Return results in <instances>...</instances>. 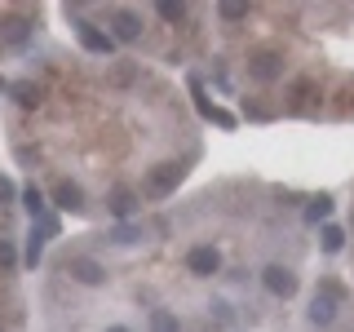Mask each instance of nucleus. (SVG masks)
<instances>
[{
  "label": "nucleus",
  "mask_w": 354,
  "mask_h": 332,
  "mask_svg": "<svg viewBox=\"0 0 354 332\" xmlns=\"http://www.w3.org/2000/svg\"><path fill=\"white\" fill-rule=\"evenodd\" d=\"M337 288H324V293H315V302H310V324H319V328H328L332 319H337Z\"/></svg>",
  "instance_id": "423d86ee"
},
{
  "label": "nucleus",
  "mask_w": 354,
  "mask_h": 332,
  "mask_svg": "<svg viewBox=\"0 0 354 332\" xmlns=\"http://www.w3.org/2000/svg\"><path fill=\"white\" fill-rule=\"evenodd\" d=\"M14 98H18L22 107H40V89H36V84H27V80L14 84Z\"/></svg>",
  "instance_id": "2eb2a0df"
},
{
  "label": "nucleus",
  "mask_w": 354,
  "mask_h": 332,
  "mask_svg": "<svg viewBox=\"0 0 354 332\" xmlns=\"http://www.w3.org/2000/svg\"><path fill=\"white\" fill-rule=\"evenodd\" d=\"M306 217H310V221H324V217H332V199H328V195H319V199H310V208H306Z\"/></svg>",
  "instance_id": "dca6fc26"
},
{
  "label": "nucleus",
  "mask_w": 354,
  "mask_h": 332,
  "mask_svg": "<svg viewBox=\"0 0 354 332\" xmlns=\"http://www.w3.org/2000/svg\"><path fill=\"white\" fill-rule=\"evenodd\" d=\"M22 204H27L31 217H40L44 213V191H40V186H27V191H22Z\"/></svg>",
  "instance_id": "f8f14e48"
},
{
  "label": "nucleus",
  "mask_w": 354,
  "mask_h": 332,
  "mask_svg": "<svg viewBox=\"0 0 354 332\" xmlns=\"http://www.w3.org/2000/svg\"><path fill=\"white\" fill-rule=\"evenodd\" d=\"M177 182H182V164H155L151 177H147V191L164 199V195L177 191Z\"/></svg>",
  "instance_id": "7ed1b4c3"
},
{
  "label": "nucleus",
  "mask_w": 354,
  "mask_h": 332,
  "mask_svg": "<svg viewBox=\"0 0 354 332\" xmlns=\"http://www.w3.org/2000/svg\"><path fill=\"white\" fill-rule=\"evenodd\" d=\"M261 284H266V293H274V297H292L297 293V275L288 270V266H266L261 270Z\"/></svg>",
  "instance_id": "20e7f679"
},
{
  "label": "nucleus",
  "mask_w": 354,
  "mask_h": 332,
  "mask_svg": "<svg viewBox=\"0 0 354 332\" xmlns=\"http://www.w3.org/2000/svg\"><path fill=\"white\" fill-rule=\"evenodd\" d=\"M5 89H9V80H5V75H0V93H5Z\"/></svg>",
  "instance_id": "5701e85b"
},
{
  "label": "nucleus",
  "mask_w": 354,
  "mask_h": 332,
  "mask_svg": "<svg viewBox=\"0 0 354 332\" xmlns=\"http://www.w3.org/2000/svg\"><path fill=\"white\" fill-rule=\"evenodd\" d=\"M53 204H58V208H71V213H75V208H84V191H80L75 182H58V186H53Z\"/></svg>",
  "instance_id": "1a4fd4ad"
},
{
  "label": "nucleus",
  "mask_w": 354,
  "mask_h": 332,
  "mask_svg": "<svg viewBox=\"0 0 354 332\" xmlns=\"http://www.w3.org/2000/svg\"><path fill=\"white\" fill-rule=\"evenodd\" d=\"M18 261V252H14V243L9 239H0V270H9V266Z\"/></svg>",
  "instance_id": "412c9836"
},
{
  "label": "nucleus",
  "mask_w": 354,
  "mask_h": 332,
  "mask_svg": "<svg viewBox=\"0 0 354 332\" xmlns=\"http://www.w3.org/2000/svg\"><path fill=\"white\" fill-rule=\"evenodd\" d=\"M221 18H226V22H243V18H248V5H221Z\"/></svg>",
  "instance_id": "aec40b11"
},
{
  "label": "nucleus",
  "mask_w": 354,
  "mask_h": 332,
  "mask_svg": "<svg viewBox=\"0 0 354 332\" xmlns=\"http://www.w3.org/2000/svg\"><path fill=\"white\" fill-rule=\"evenodd\" d=\"M151 332H177V319L169 310H151Z\"/></svg>",
  "instance_id": "f3484780"
},
{
  "label": "nucleus",
  "mask_w": 354,
  "mask_h": 332,
  "mask_svg": "<svg viewBox=\"0 0 354 332\" xmlns=\"http://www.w3.org/2000/svg\"><path fill=\"white\" fill-rule=\"evenodd\" d=\"M5 199H14V182H9V177H0V204H5Z\"/></svg>",
  "instance_id": "4be33fe9"
},
{
  "label": "nucleus",
  "mask_w": 354,
  "mask_h": 332,
  "mask_svg": "<svg viewBox=\"0 0 354 332\" xmlns=\"http://www.w3.org/2000/svg\"><path fill=\"white\" fill-rule=\"evenodd\" d=\"M186 266H191V275H217L221 252L213 248V243H195V248L186 252Z\"/></svg>",
  "instance_id": "39448f33"
},
{
  "label": "nucleus",
  "mask_w": 354,
  "mask_h": 332,
  "mask_svg": "<svg viewBox=\"0 0 354 332\" xmlns=\"http://www.w3.org/2000/svg\"><path fill=\"white\" fill-rule=\"evenodd\" d=\"M160 18H164V22H182V18H186V5H173V0H160Z\"/></svg>",
  "instance_id": "a211bd4d"
},
{
  "label": "nucleus",
  "mask_w": 354,
  "mask_h": 332,
  "mask_svg": "<svg viewBox=\"0 0 354 332\" xmlns=\"http://www.w3.org/2000/svg\"><path fill=\"white\" fill-rule=\"evenodd\" d=\"M133 208H138V195H133L129 186H115V191H111V213L124 221V217H133Z\"/></svg>",
  "instance_id": "9d476101"
},
{
  "label": "nucleus",
  "mask_w": 354,
  "mask_h": 332,
  "mask_svg": "<svg viewBox=\"0 0 354 332\" xmlns=\"http://www.w3.org/2000/svg\"><path fill=\"white\" fill-rule=\"evenodd\" d=\"M248 75H252V80H261V84L279 80V75H283V58H279L274 49H257V53L248 58Z\"/></svg>",
  "instance_id": "f257e3e1"
},
{
  "label": "nucleus",
  "mask_w": 354,
  "mask_h": 332,
  "mask_svg": "<svg viewBox=\"0 0 354 332\" xmlns=\"http://www.w3.org/2000/svg\"><path fill=\"white\" fill-rule=\"evenodd\" d=\"M346 248V230L341 226H324V252H341Z\"/></svg>",
  "instance_id": "ddd939ff"
},
{
  "label": "nucleus",
  "mask_w": 354,
  "mask_h": 332,
  "mask_svg": "<svg viewBox=\"0 0 354 332\" xmlns=\"http://www.w3.org/2000/svg\"><path fill=\"white\" fill-rule=\"evenodd\" d=\"M111 239H115V243H138L142 230L138 226H115V230H111Z\"/></svg>",
  "instance_id": "6ab92c4d"
},
{
  "label": "nucleus",
  "mask_w": 354,
  "mask_h": 332,
  "mask_svg": "<svg viewBox=\"0 0 354 332\" xmlns=\"http://www.w3.org/2000/svg\"><path fill=\"white\" fill-rule=\"evenodd\" d=\"M80 44H84L88 53H111V49H115V40H111V31L93 27V22H80Z\"/></svg>",
  "instance_id": "0eeeda50"
},
{
  "label": "nucleus",
  "mask_w": 354,
  "mask_h": 332,
  "mask_svg": "<svg viewBox=\"0 0 354 332\" xmlns=\"http://www.w3.org/2000/svg\"><path fill=\"white\" fill-rule=\"evenodd\" d=\"M40 257H44V230L31 226V235H27V266H31V270L40 266Z\"/></svg>",
  "instance_id": "9b49d317"
},
{
  "label": "nucleus",
  "mask_w": 354,
  "mask_h": 332,
  "mask_svg": "<svg viewBox=\"0 0 354 332\" xmlns=\"http://www.w3.org/2000/svg\"><path fill=\"white\" fill-rule=\"evenodd\" d=\"M0 36H5L9 44H22V40H27V22H22V18H14V22H5V27H0Z\"/></svg>",
  "instance_id": "4468645a"
},
{
  "label": "nucleus",
  "mask_w": 354,
  "mask_h": 332,
  "mask_svg": "<svg viewBox=\"0 0 354 332\" xmlns=\"http://www.w3.org/2000/svg\"><path fill=\"white\" fill-rule=\"evenodd\" d=\"M106 332H129V328H106Z\"/></svg>",
  "instance_id": "b1692460"
},
{
  "label": "nucleus",
  "mask_w": 354,
  "mask_h": 332,
  "mask_svg": "<svg viewBox=\"0 0 354 332\" xmlns=\"http://www.w3.org/2000/svg\"><path fill=\"white\" fill-rule=\"evenodd\" d=\"M66 275H71L75 284H84V288L106 284V266L93 261V257H71V261H66Z\"/></svg>",
  "instance_id": "f03ea898"
},
{
  "label": "nucleus",
  "mask_w": 354,
  "mask_h": 332,
  "mask_svg": "<svg viewBox=\"0 0 354 332\" xmlns=\"http://www.w3.org/2000/svg\"><path fill=\"white\" fill-rule=\"evenodd\" d=\"M111 27H115V31H111V40H124V44H133V40L142 36V18L138 14H124V9L111 18Z\"/></svg>",
  "instance_id": "6e6552de"
}]
</instances>
